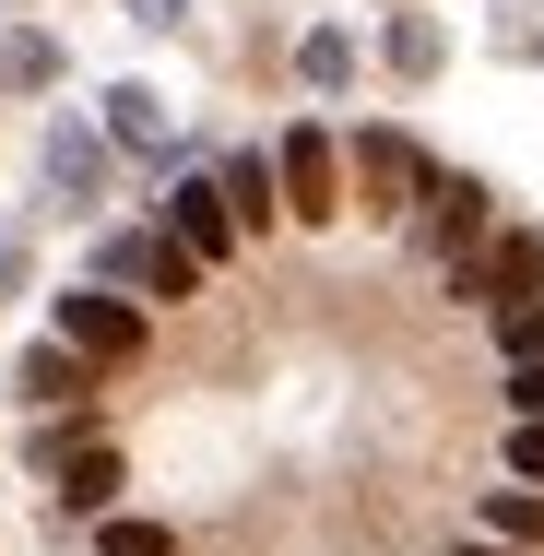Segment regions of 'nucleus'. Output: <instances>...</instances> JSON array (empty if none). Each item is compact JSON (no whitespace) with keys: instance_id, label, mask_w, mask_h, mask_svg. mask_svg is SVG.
<instances>
[{"instance_id":"1","label":"nucleus","mask_w":544,"mask_h":556,"mask_svg":"<svg viewBox=\"0 0 544 556\" xmlns=\"http://www.w3.org/2000/svg\"><path fill=\"white\" fill-rule=\"evenodd\" d=\"M96 273H107L118 296H166V308H178V296H202V261H190L166 225H130V237H107V249H96Z\"/></svg>"},{"instance_id":"2","label":"nucleus","mask_w":544,"mask_h":556,"mask_svg":"<svg viewBox=\"0 0 544 556\" xmlns=\"http://www.w3.org/2000/svg\"><path fill=\"white\" fill-rule=\"evenodd\" d=\"M60 343H72L84 367H130V355H142V296H118V285H72V296H60Z\"/></svg>"},{"instance_id":"3","label":"nucleus","mask_w":544,"mask_h":556,"mask_svg":"<svg viewBox=\"0 0 544 556\" xmlns=\"http://www.w3.org/2000/svg\"><path fill=\"white\" fill-rule=\"evenodd\" d=\"M273 190H284V214H296V225H331V214H343V166H331V130H320V118H296V130L273 142Z\"/></svg>"},{"instance_id":"4","label":"nucleus","mask_w":544,"mask_h":556,"mask_svg":"<svg viewBox=\"0 0 544 556\" xmlns=\"http://www.w3.org/2000/svg\"><path fill=\"white\" fill-rule=\"evenodd\" d=\"M154 225H166V237H178L202 273L237 249V214H225V190H214V178H166V214H154Z\"/></svg>"},{"instance_id":"5","label":"nucleus","mask_w":544,"mask_h":556,"mask_svg":"<svg viewBox=\"0 0 544 556\" xmlns=\"http://www.w3.org/2000/svg\"><path fill=\"white\" fill-rule=\"evenodd\" d=\"M12 391H24L36 415H60V403H96V367H84L72 343L48 332V343H24V367H12Z\"/></svg>"},{"instance_id":"6","label":"nucleus","mask_w":544,"mask_h":556,"mask_svg":"<svg viewBox=\"0 0 544 556\" xmlns=\"http://www.w3.org/2000/svg\"><path fill=\"white\" fill-rule=\"evenodd\" d=\"M48 473H60V521H107L118 509V485H130V473H118V450H60V462H48Z\"/></svg>"},{"instance_id":"7","label":"nucleus","mask_w":544,"mask_h":556,"mask_svg":"<svg viewBox=\"0 0 544 556\" xmlns=\"http://www.w3.org/2000/svg\"><path fill=\"white\" fill-rule=\"evenodd\" d=\"M427 237H438V249H485V178L427 166Z\"/></svg>"},{"instance_id":"8","label":"nucleus","mask_w":544,"mask_h":556,"mask_svg":"<svg viewBox=\"0 0 544 556\" xmlns=\"http://www.w3.org/2000/svg\"><path fill=\"white\" fill-rule=\"evenodd\" d=\"M355 178H367L379 202H427V154H415L403 130H355Z\"/></svg>"},{"instance_id":"9","label":"nucleus","mask_w":544,"mask_h":556,"mask_svg":"<svg viewBox=\"0 0 544 556\" xmlns=\"http://www.w3.org/2000/svg\"><path fill=\"white\" fill-rule=\"evenodd\" d=\"M48 190H72V214L107 190V142H96L84 118H60V130H48Z\"/></svg>"},{"instance_id":"10","label":"nucleus","mask_w":544,"mask_h":556,"mask_svg":"<svg viewBox=\"0 0 544 556\" xmlns=\"http://www.w3.org/2000/svg\"><path fill=\"white\" fill-rule=\"evenodd\" d=\"M214 190H225V214H237V237H261V225L284 214V190H273V154H225V166H214Z\"/></svg>"},{"instance_id":"11","label":"nucleus","mask_w":544,"mask_h":556,"mask_svg":"<svg viewBox=\"0 0 544 556\" xmlns=\"http://www.w3.org/2000/svg\"><path fill=\"white\" fill-rule=\"evenodd\" d=\"M473 285H485V308H497V296H521V285H544V237H533V225H509V237L473 261Z\"/></svg>"},{"instance_id":"12","label":"nucleus","mask_w":544,"mask_h":556,"mask_svg":"<svg viewBox=\"0 0 544 556\" xmlns=\"http://www.w3.org/2000/svg\"><path fill=\"white\" fill-rule=\"evenodd\" d=\"M296 72H308V96H343V84H355V36H343V24H308V36H296Z\"/></svg>"},{"instance_id":"13","label":"nucleus","mask_w":544,"mask_h":556,"mask_svg":"<svg viewBox=\"0 0 544 556\" xmlns=\"http://www.w3.org/2000/svg\"><path fill=\"white\" fill-rule=\"evenodd\" d=\"M107 142H118V154H166V108H154L142 84H118V96H107Z\"/></svg>"},{"instance_id":"14","label":"nucleus","mask_w":544,"mask_h":556,"mask_svg":"<svg viewBox=\"0 0 544 556\" xmlns=\"http://www.w3.org/2000/svg\"><path fill=\"white\" fill-rule=\"evenodd\" d=\"M0 84H12V96L60 84V36H36V24H24V36H0Z\"/></svg>"},{"instance_id":"15","label":"nucleus","mask_w":544,"mask_h":556,"mask_svg":"<svg viewBox=\"0 0 544 556\" xmlns=\"http://www.w3.org/2000/svg\"><path fill=\"white\" fill-rule=\"evenodd\" d=\"M485 533H509V545H544V485H497V497H485Z\"/></svg>"},{"instance_id":"16","label":"nucleus","mask_w":544,"mask_h":556,"mask_svg":"<svg viewBox=\"0 0 544 556\" xmlns=\"http://www.w3.org/2000/svg\"><path fill=\"white\" fill-rule=\"evenodd\" d=\"M485 320H497V343H509V355H544V285H521V296H497Z\"/></svg>"},{"instance_id":"17","label":"nucleus","mask_w":544,"mask_h":556,"mask_svg":"<svg viewBox=\"0 0 544 556\" xmlns=\"http://www.w3.org/2000/svg\"><path fill=\"white\" fill-rule=\"evenodd\" d=\"M391 72H403V84L438 72V24H427V12H391Z\"/></svg>"},{"instance_id":"18","label":"nucleus","mask_w":544,"mask_h":556,"mask_svg":"<svg viewBox=\"0 0 544 556\" xmlns=\"http://www.w3.org/2000/svg\"><path fill=\"white\" fill-rule=\"evenodd\" d=\"M96 556H178L166 521H96Z\"/></svg>"},{"instance_id":"19","label":"nucleus","mask_w":544,"mask_h":556,"mask_svg":"<svg viewBox=\"0 0 544 556\" xmlns=\"http://www.w3.org/2000/svg\"><path fill=\"white\" fill-rule=\"evenodd\" d=\"M509 473L544 485V415H509Z\"/></svg>"},{"instance_id":"20","label":"nucleus","mask_w":544,"mask_h":556,"mask_svg":"<svg viewBox=\"0 0 544 556\" xmlns=\"http://www.w3.org/2000/svg\"><path fill=\"white\" fill-rule=\"evenodd\" d=\"M509 415H544V355H509Z\"/></svg>"},{"instance_id":"21","label":"nucleus","mask_w":544,"mask_h":556,"mask_svg":"<svg viewBox=\"0 0 544 556\" xmlns=\"http://www.w3.org/2000/svg\"><path fill=\"white\" fill-rule=\"evenodd\" d=\"M450 556H544V545H509V533H473V545H450Z\"/></svg>"},{"instance_id":"22","label":"nucleus","mask_w":544,"mask_h":556,"mask_svg":"<svg viewBox=\"0 0 544 556\" xmlns=\"http://www.w3.org/2000/svg\"><path fill=\"white\" fill-rule=\"evenodd\" d=\"M178 12H190V0H130V24H178Z\"/></svg>"},{"instance_id":"23","label":"nucleus","mask_w":544,"mask_h":556,"mask_svg":"<svg viewBox=\"0 0 544 556\" xmlns=\"http://www.w3.org/2000/svg\"><path fill=\"white\" fill-rule=\"evenodd\" d=\"M0 12H24V0H0Z\"/></svg>"}]
</instances>
